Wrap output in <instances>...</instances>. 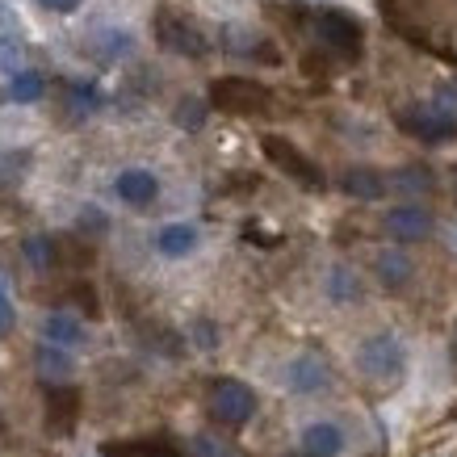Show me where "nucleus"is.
Returning a JSON list of instances; mask_svg holds the SVG:
<instances>
[{"instance_id":"f257e3e1","label":"nucleus","mask_w":457,"mask_h":457,"mask_svg":"<svg viewBox=\"0 0 457 457\" xmlns=\"http://www.w3.org/2000/svg\"><path fill=\"white\" fill-rule=\"evenodd\" d=\"M357 365L370 382H399L403 370H407V353L395 336H370L357 348Z\"/></svg>"},{"instance_id":"f03ea898","label":"nucleus","mask_w":457,"mask_h":457,"mask_svg":"<svg viewBox=\"0 0 457 457\" xmlns=\"http://www.w3.org/2000/svg\"><path fill=\"white\" fill-rule=\"evenodd\" d=\"M210 416L219 420V424H227V428H244V424L256 416V395H252V386H244L236 378L214 382V390H210Z\"/></svg>"},{"instance_id":"7ed1b4c3","label":"nucleus","mask_w":457,"mask_h":457,"mask_svg":"<svg viewBox=\"0 0 457 457\" xmlns=\"http://www.w3.org/2000/svg\"><path fill=\"white\" fill-rule=\"evenodd\" d=\"M269 88L256 80H244V76H222V80L210 84V105H219L227 113H261L269 110Z\"/></svg>"},{"instance_id":"20e7f679","label":"nucleus","mask_w":457,"mask_h":457,"mask_svg":"<svg viewBox=\"0 0 457 457\" xmlns=\"http://www.w3.org/2000/svg\"><path fill=\"white\" fill-rule=\"evenodd\" d=\"M261 152L269 155V164L281 168L290 180H298L303 189H323V172H319L315 160H306L290 139H281V135H264L261 139Z\"/></svg>"},{"instance_id":"39448f33","label":"nucleus","mask_w":457,"mask_h":457,"mask_svg":"<svg viewBox=\"0 0 457 457\" xmlns=\"http://www.w3.org/2000/svg\"><path fill=\"white\" fill-rule=\"evenodd\" d=\"M399 126L420 143H449L457 139L453 113H445L441 105H407L399 113Z\"/></svg>"},{"instance_id":"423d86ee","label":"nucleus","mask_w":457,"mask_h":457,"mask_svg":"<svg viewBox=\"0 0 457 457\" xmlns=\"http://www.w3.org/2000/svg\"><path fill=\"white\" fill-rule=\"evenodd\" d=\"M155 38H160V46H168V51H177V55H189V59H202L210 51L206 34L197 26H189V21H180V17H172L164 9V13L155 17Z\"/></svg>"},{"instance_id":"0eeeda50","label":"nucleus","mask_w":457,"mask_h":457,"mask_svg":"<svg viewBox=\"0 0 457 457\" xmlns=\"http://www.w3.org/2000/svg\"><path fill=\"white\" fill-rule=\"evenodd\" d=\"M319 38H323V46H332L336 55H345V59H357L361 46H365L361 42V26L348 13H340V9L319 13Z\"/></svg>"},{"instance_id":"6e6552de","label":"nucleus","mask_w":457,"mask_h":457,"mask_svg":"<svg viewBox=\"0 0 457 457\" xmlns=\"http://www.w3.org/2000/svg\"><path fill=\"white\" fill-rule=\"evenodd\" d=\"M432 227H436V219H432V210L420 206V202L386 210V231H390V239H399V244H420V239H428Z\"/></svg>"},{"instance_id":"1a4fd4ad","label":"nucleus","mask_w":457,"mask_h":457,"mask_svg":"<svg viewBox=\"0 0 457 457\" xmlns=\"http://www.w3.org/2000/svg\"><path fill=\"white\" fill-rule=\"evenodd\" d=\"M286 386L294 395H319V390L332 386V370H328V361L315 357V353H298V357L286 365Z\"/></svg>"},{"instance_id":"9d476101","label":"nucleus","mask_w":457,"mask_h":457,"mask_svg":"<svg viewBox=\"0 0 457 457\" xmlns=\"http://www.w3.org/2000/svg\"><path fill=\"white\" fill-rule=\"evenodd\" d=\"M76 416H80V390L71 382L46 386V428L63 436V432L76 428Z\"/></svg>"},{"instance_id":"9b49d317","label":"nucleus","mask_w":457,"mask_h":457,"mask_svg":"<svg viewBox=\"0 0 457 457\" xmlns=\"http://www.w3.org/2000/svg\"><path fill=\"white\" fill-rule=\"evenodd\" d=\"M113 194L122 197L126 206H152L155 197H160V180H155V172H147V168H126V172H118V180H113Z\"/></svg>"},{"instance_id":"f8f14e48","label":"nucleus","mask_w":457,"mask_h":457,"mask_svg":"<svg viewBox=\"0 0 457 457\" xmlns=\"http://www.w3.org/2000/svg\"><path fill=\"white\" fill-rule=\"evenodd\" d=\"M303 449L306 457H336L345 449V432L332 420H319V424H306L303 428Z\"/></svg>"},{"instance_id":"ddd939ff","label":"nucleus","mask_w":457,"mask_h":457,"mask_svg":"<svg viewBox=\"0 0 457 457\" xmlns=\"http://www.w3.org/2000/svg\"><path fill=\"white\" fill-rule=\"evenodd\" d=\"M194 248H197V227H189V222H168V227L155 231V252L168 256V261H180Z\"/></svg>"},{"instance_id":"4468645a","label":"nucleus","mask_w":457,"mask_h":457,"mask_svg":"<svg viewBox=\"0 0 457 457\" xmlns=\"http://www.w3.org/2000/svg\"><path fill=\"white\" fill-rule=\"evenodd\" d=\"M42 336H46V345H55V348H76V345H84V323L76 315H68V311H55V315H46V323H42Z\"/></svg>"},{"instance_id":"2eb2a0df","label":"nucleus","mask_w":457,"mask_h":457,"mask_svg":"<svg viewBox=\"0 0 457 457\" xmlns=\"http://www.w3.org/2000/svg\"><path fill=\"white\" fill-rule=\"evenodd\" d=\"M374 269H378V281H382L386 290H403V286L411 281V273H416V264L407 261V256H403L399 248H386V252H378Z\"/></svg>"},{"instance_id":"dca6fc26","label":"nucleus","mask_w":457,"mask_h":457,"mask_svg":"<svg viewBox=\"0 0 457 457\" xmlns=\"http://www.w3.org/2000/svg\"><path fill=\"white\" fill-rule=\"evenodd\" d=\"M34 365H38V374L46 378V386H59V382H68L71 378V353L68 348H55V345L34 348Z\"/></svg>"},{"instance_id":"f3484780","label":"nucleus","mask_w":457,"mask_h":457,"mask_svg":"<svg viewBox=\"0 0 457 457\" xmlns=\"http://www.w3.org/2000/svg\"><path fill=\"white\" fill-rule=\"evenodd\" d=\"M340 185H345L348 197H361V202H374V197L386 194V177L374 168H348Z\"/></svg>"},{"instance_id":"a211bd4d","label":"nucleus","mask_w":457,"mask_h":457,"mask_svg":"<svg viewBox=\"0 0 457 457\" xmlns=\"http://www.w3.org/2000/svg\"><path fill=\"white\" fill-rule=\"evenodd\" d=\"M328 298L332 303H340V306H348V303H357L361 298V281H357V273L353 269H345V264H336L332 273H328Z\"/></svg>"},{"instance_id":"6ab92c4d","label":"nucleus","mask_w":457,"mask_h":457,"mask_svg":"<svg viewBox=\"0 0 457 457\" xmlns=\"http://www.w3.org/2000/svg\"><path fill=\"white\" fill-rule=\"evenodd\" d=\"M42 93H46V80H42L38 71H17L13 80H9V101H17V105H29Z\"/></svg>"},{"instance_id":"aec40b11","label":"nucleus","mask_w":457,"mask_h":457,"mask_svg":"<svg viewBox=\"0 0 457 457\" xmlns=\"http://www.w3.org/2000/svg\"><path fill=\"white\" fill-rule=\"evenodd\" d=\"M21 256H26L34 269H51V264L59 261V252H55V239H46V236H29L26 244H21Z\"/></svg>"},{"instance_id":"412c9836","label":"nucleus","mask_w":457,"mask_h":457,"mask_svg":"<svg viewBox=\"0 0 457 457\" xmlns=\"http://www.w3.org/2000/svg\"><path fill=\"white\" fill-rule=\"evenodd\" d=\"M395 189H407V194H428L432 189V172L428 168H399L395 177H390Z\"/></svg>"},{"instance_id":"4be33fe9","label":"nucleus","mask_w":457,"mask_h":457,"mask_svg":"<svg viewBox=\"0 0 457 457\" xmlns=\"http://www.w3.org/2000/svg\"><path fill=\"white\" fill-rule=\"evenodd\" d=\"M68 105L76 113H93L101 105V93L93 84H68Z\"/></svg>"},{"instance_id":"5701e85b","label":"nucleus","mask_w":457,"mask_h":457,"mask_svg":"<svg viewBox=\"0 0 457 457\" xmlns=\"http://www.w3.org/2000/svg\"><path fill=\"white\" fill-rule=\"evenodd\" d=\"M202 122H206V105L197 97H185L177 110V126H185V130H202Z\"/></svg>"},{"instance_id":"b1692460","label":"nucleus","mask_w":457,"mask_h":457,"mask_svg":"<svg viewBox=\"0 0 457 457\" xmlns=\"http://www.w3.org/2000/svg\"><path fill=\"white\" fill-rule=\"evenodd\" d=\"M194 336H197V345H202V348L219 345V328H214V323H206V319H197V323H194Z\"/></svg>"},{"instance_id":"393cba45","label":"nucleus","mask_w":457,"mask_h":457,"mask_svg":"<svg viewBox=\"0 0 457 457\" xmlns=\"http://www.w3.org/2000/svg\"><path fill=\"white\" fill-rule=\"evenodd\" d=\"M110 222H105V214L101 210H93V206H84V214H80V231H105Z\"/></svg>"},{"instance_id":"a878e982","label":"nucleus","mask_w":457,"mask_h":457,"mask_svg":"<svg viewBox=\"0 0 457 457\" xmlns=\"http://www.w3.org/2000/svg\"><path fill=\"white\" fill-rule=\"evenodd\" d=\"M13 323H17V311H13V303H9V294L0 290V336L13 332Z\"/></svg>"},{"instance_id":"bb28decb","label":"nucleus","mask_w":457,"mask_h":457,"mask_svg":"<svg viewBox=\"0 0 457 457\" xmlns=\"http://www.w3.org/2000/svg\"><path fill=\"white\" fill-rule=\"evenodd\" d=\"M42 9H51V13H76L84 0H38Z\"/></svg>"},{"instance_id":"cd10ccee","label":"nucleus","mask_w":457,"mask_h":457,"mask_svg":"<svg viewBox=\"0 0 457 457\" xmlns=\"http://www.w3.org/2000/svg\"><path fill=\"white\" fill-rule=\"evenodd\" d=\"M143 457H185L177 449H168V445H155V449H143Z\"/></svg>"}]
</instances>
